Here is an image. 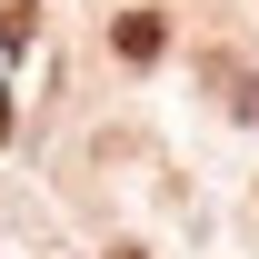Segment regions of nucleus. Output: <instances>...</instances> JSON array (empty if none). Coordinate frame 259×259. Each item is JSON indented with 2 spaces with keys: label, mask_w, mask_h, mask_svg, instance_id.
<instances>
[{
  "label": "nucleus",
  "mask_w": 259,
  "mask_h": 259,
  "mask_svg": "<svg viewBox=\"0 0 259 259\" xmlns=\"http://www.w3.org/2000/svg\"><path fill=\"white\" fill-rule=\"evenodd\" d=\"M110 50H120V60H160V50H169V20H160V10H120Z\"/></svg>",
  "instance_id": "nucleus-1"
}]
</instances>
